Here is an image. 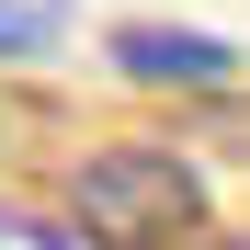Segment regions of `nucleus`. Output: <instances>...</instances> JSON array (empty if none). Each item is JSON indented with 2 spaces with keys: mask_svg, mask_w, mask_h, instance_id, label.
Instances as JSON below:
<instances>
[{
  "mask_svg": "<svg viewBox=\"0 0 250 250\" xmlns=\"http://www.w3.org/2000/svg\"><path fill=\"white\" fill-rule=\"evenodd\" d=\"M114 68L125 80H239V46L228 34H182V23H114Z\"/></svg>",
  "mask_w": 250,
  "mask_h": 250,
  "instance_id": "obj_2",
  "label": "nucleus"
},
{
  "mask_svg": "<svg viewBox=\"0 0 250 250\" xmlns=\"http://www.w3.org/2000/svg\"><path fill=\"white\" fill-rule=\"evenodd\" d=\"M57 23H68L57 0H0V57H46V46H57Z\"/></svg>",
  "mask_w": 250,
  "mask_h": 250,
  "instance_id": "obj_3",
  "label": "nucleus"
},
{
  "mask_svg": "<svg viewBox=\"0 0 250 250\" xmlns=\"http://www.w3.org/2000/svg\"><path fill=\"white\" fill-rule=\"evenodd\" d=\"M68 228L91 250H182L205 228V182L171 148H91L68 171Z\"/></svg>",
  "mask_w": 250,
  "mask_h": 250,
  "instance_id": "obj_1",
  "label": "nucleus"
}]
</instances>
